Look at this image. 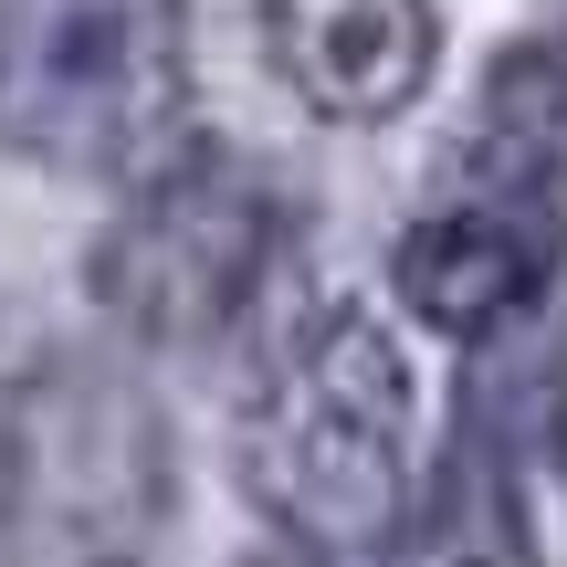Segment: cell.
<instances>
[{"label":"cell","mask_w":567,"mask_h":567,"mask_svg":"<svg viewBox=\"0 0 567 567\" xmlns=\"http://www.w3.org/2000/svg\"><path fill=\"white\" fill-rule=\"evenodd\" d=\"M274 567H284V557H274Z\"/></svg>","instance_id":"obj_9"},{"label":"cell","mask_w":567,"mask_h":567,"mask_svg":"<svg viewBox=\"0 0 567 567\" xmlns=\"http://www.w3.org/2000/svg\"><path fill=\"white\" fill-rule=\"evenodd\" d=\"M189 105V0H0V147L74 179L168 158Z\"/></svg>","instance_id":"obj_3"},{"label":"cell","mask_w":567,"mask_h":567,"mask_svg":"<svg viewBox=\"0 0 567 567\" xmlns=\"http://www.w3.org/2000/svg\"><path fill=\"white\" fill-rule=\"evenodd\" d=\"M243 484L316 557L400 526L410 368L368 305H305V326H284L243 410Z\"/></svg>","instance_id":"obj_1"},{"label":"cell","mask_w":567,"mask_h":567,"mask_svg":"<svg viewBox=\"0 0 567 567\" xmlns=\"http://www.w3.org/2000/svg\"><path fill=\"white\" fill-rule=\"evenodd\" d=\"M389 567H536V526L494 431H463L431 463V484L389 526Z\"/></svg>","instance_id":"obj_7"},{"label":"cell","mask_w":567,"mask_h":567,"mask_svg":"<svg viewBox=\"0 0 567 567\" xmlns=\"http://www.w3.org/2000/svg\"><path fill=\"white\" fill-rule=\"evenodd\" d=\"M484 147H494V168H505L515 189H536V200L567 189V21L536 32V42H515V53L494 63Z\"/></svg>","instance_id":"obj_8"},{"label":"cell","mask_w":567,"mask_h":567,"mask_svg":"<svg viewBox=\"0 0 567 567\" xmlns=\"http://www.w3.org/2000/svg\"><path fill=\"white\" fill-rule=\"evenodd\" d=\"M547 284H557V210L515 179L410 221V243H400V305L442 337H494Z\"/></svg>","instance_id":"obj_5"},{"label":"cell","mask_w":567,"mask_h":567,"mask_svg":"<svg viewBox=\"0 0 567 567\" xmlns=\"http://www.w3.org/2000/svg\"><path fill=\"white\" fill-rule=\"evenodd\" d=\"M274 74L316 116L379 126L431 84V0H252Z\"/></svg>","instance_id":"obj_6"},{"label":"cell","mask_w":567,"mask_h":567,"mask_svg":"<svg viewBox=\"0 0 567 567\" xmlns=\"http://www.w3.org/2000/svg\"><path fill=\"white\" fill-rule=\"evenodd\" d=\"M168 494L179 452L126 368L42 358L0 389V567H147Z\"/></svg>","instance_id":"obj_2"},{"label":"cell","mask_w":567,"mask_h":567,"mask_svg":"<svg viewBox=\"0 0 567 567\" xmlns=\"http://www.w3.org/2000/svg\"><path fill=\"white\" fill-rule=\"evenodd\" d=\"M284 231H295L284 189L243 158V147L200 137V147H168V158L126 189V210L105 221L84 284H95V305L126 326V337L200 347V337H221V326L264 295Z\"/></svg>","instance_id":"obj_4"}]
</instances>
